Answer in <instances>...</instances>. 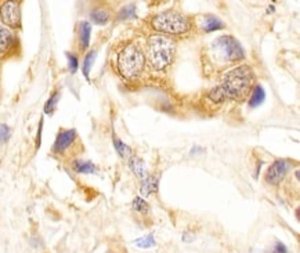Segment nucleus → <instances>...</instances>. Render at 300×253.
I'll list each match as a JSON object with an SVG mask.
<instances>
[{"mask_svg": "<svg viewBox=\"0 0 300 253\" xmlns=\"http://www.w3.org/2000/svg\"><path fill=\"white\" fill-rule=\"evenodd\" d=\"M255 86V74L249 65H236L227 71L222 78V83L209 91V99L215 103H223L226 100L241 101L248 99Z\"/></svg>", "mask_w": 300, "mask_h": 253, "instance_id": "f257e3e1", "label": "nucleus"}, {"mask_svg": "<svg viewBox=\"0 0 300 253\" xmlns=\"http://www.w3.org/2000/svg\"><path fill=\"white\" fill-rule=\"evenodd\" d=\"M145 53L137 42H129L116 55V70L123 79L136 80L145 70Z\"/></svg>", "mask_w": 300, "mask_h": 253, "instance_id": "f03ea898", "label": "nucleus"}, {"mask_svg": "<svg viewBox=\"0 0 300 253\" xmlns=\"http://www.w3.org/2000/svg\"><path fill=\"white\" fill-rule=\"evenodd\" d=\"M176 51L177 46L172 38L155 34L149 36L147 40L145 60L154 71H165L173 64Z\"/></svg>", "mask_w": 300, "mask_h": 253, "instance_id": "7ed1b4c3", "label": "nucleus"}, {"mask_svg": "<svg viewBox=\"0 0 300 253\" xmlns=\"http://www.w3.org/2000/svg\"><path fill=\"white\" fill-rule=\"evenodd\" d=\"M149 25L158 35L180 36L192 29V20L187 14L177 10H165L151 18Z\"/></svg>", "mask_w": 300, "mask_h": 253, "instance_id": "20e7f679", "label": "nucleus"}, {"mask_svg": "<svg viewBox=\"0 0 300 253\" xmlns=\"http://www.w3.org/2000/svg\"><path fill=\"white\" fill-rule=\"evenodd\" d=\"M207 55L213 64L224 67L228 64H235L245 58V51L241 43L230 35L219 36L207 47Z\"/></svg>", "mask_w": 300, "mask_h": 253, "instance_id": "39448f33", "label": "nucleus"}, {"mask_svg": "<svg viewBox=\"0 0 300 253\" xmlns=\"http://www.w3.org/2000/svg\"><path fill=\"white\" fill-rule=\"evenodd\" d=\"M0 18L13 29L21 26V7L18 2H5L0 6Z\"/></svg>", "mask_w": 300, "mask_h": 253, "instance_id": "423d86ee", "label": "nucleus"}, {"mask_svg": "<svg viewBox=\"0 0 300 253\" xmlns=\"http://www.w3.org/2000/svg\"><path fill=\"white\" fill-rule=\"evenodd\" d=\"M289 172V162L286 159H277L266 172V181L271 185H278V184L285 179L286 174Z\"/></svg>", "mask_w": 300, "mask_h": 253, "instance_id": "0eeeda50", "label": "nucleus"}, {"mask_svg": "<svg viewBox=\"0 0 300 253\" xmlns=\"http://www.w3.org/2000/svg\"><path fill=\"white\" fill-rule=\"evenodd\" d=\"M76 140V130L75 129H67L61 130L55 139V143L53 145V151L55 154H65Z\"/></svg>", "mask_w": 300, "mask_h": 253, "instance_id": "6e6552de", "label": "nucleus"}, {"mask_svg": "<svg viewBox=\"0 0 300 253\" xmlns=\"http://www.w3.org/2000/svg\"><path fill=\"white\" fill-rule=\"evenodd\" d=\"M198 26L202 32H216V30H222L226 28V25L220 18L212 14L202 15L198 20Z\"/></svg>", "mask_w": 300, "mask_h": 253, "instance_id": "1a4fd4ad", "label": "nucleus"}, {"mask_svg": "<svg viewBox=\"0 0 300 253\" xmlns=\"http://www.w3.org/2000/svg\"><path fill=\"white\" fill-rule=\"evenodd\" d=\"M129 168L133 172L134 176H137L138 179L144 180L148 176V169L147 165L143 159L137 156V155H132L129 158Z\"/></svg>", "mask_w": 300, "mask_h": 253, "instance_id": "9d476101", "label": "nucleus"}, {"mask_svg": "<svg viewBox=\"0 0 300 253\" xmlns=\"http://www.w3.org/2000/svg\"><path fill=\"white\" fill-rule=\"evenodd\" d=\"M79 46H80V50L84 51V50L89 49L90 46V38H92V25L87 21H82L79 24Z\"/></svg>", "mask_w": 300, "mask_h": 253, "instance_id": "9b49d317", "label": "nucleus"}, {"mask_svg": "<svg viewBox=\"0 0 300 253\" xmlns=\"http://www.w3.org/2000/svg\"><path fill=\"white\" fill-rule=\"evenodd\" d=\"M112 18L111 10L107 7H96L90 11V20L93 21L96 25H105L108 24Z\"/></svg>", "mask_w": 300, "mask_h": 253, "instance_id": "f8f14e48", "label": "nucleus"}, {"mask_svg": "<svg viewBox=\"0 0 300 253\" xmlns=\"http://www.w3.org/2000/svg\"><path fill=\"white\" fill-rule=\"evenodd\" d=\"M13 43H14V35L11 34L10 29L0 25V55L6 54L13 47Z\"/></svg>", "mask_w": 300, "mask_h": 253, "instance_id": "ddd939ff", "label": "nucleus"}, {"mask_svg": "<svg viewBox=\"0 0 300 253\" xmlns=\"http://www.w3.org/2000/svg\"><path fill=\"white\" fill-rule=\"evenodd\" d=\"M264 100H266V91L263 89V86H260V84L253 86L251 94H249V101H248L249 107H251V108L260 107V105L264 103Z\"/></svg>", "mask_w": 300, "mask_h": 253, "instance_id": "4468645a", "label": "nucleus"}, {"mask_svg": "<svg viewBox=\"0 0 300 253\" xmlns=\"http://www.w3.org/2000/svg\"><path fill=\"white\" fill-rule=\"evenodd\" d=\"M158 184H159V176L158 174H153V176L148 174L141 183V194L145 197L153 195L158 191Z\"/></svg>", "mask_w": 300, "mask_h": 253, "instance_id": "2eb2a0df", "label": "nucleus"}, {"mask_svg": "<svg viewBox=\"0 0 300 253\" xmlns=\"http://www.w3.org/2000/svg\"><path fill=\"white\" fill-rule=\"evenodd\" d=\"M72 169L79 174H93L97 172V168H96L92 162L82 161V159H76V161H74V162H72Z\"/></svg>", "mask_w": 300, "mask_h": 253, "instance_id": "dca6fc26", "label": "nucleus"}, {"mask_svg": "<svg viewBox=\"0 0 300 253\" xmlns=\"http://www.w3.org/2000/svg\"><path fill=\"white\" fill-rule=\"evenodd\" d=\"M96 58H97V51H96V50L89 51V53L86 54V57H84L83 65H82V72H83V76L86 79H89L90 78V71L93 68Z\"/></svg>", "mask_w": 300, "mask_h": 253, "instance_id": "f3484780", "label": "nucleus"}, {"mask_svg": "<svg viewBox=\"0 0 300 253\" xmlns=\"http://www.w3.org/2000/svg\"><path fill=\"white\" fill-rule=\"evenodd\" d=\"M112 140H113V147H115V149H116V152H118L121 158L129 159L130 156H132V148H130L129 145L125 144L122 140L118 139V137H115V136H113Z\"/></svg>", "mask_w": 300, "mask_h": 253, "instance_id": "a211bd4d", "label": "nucleus"}, {"mask_svg": "<svg viewBox=\"0 0 300 253\" xmlns=\"http://www.w3.org/2000/svg\"><path fill=\"white\" fill-rule=\"evenodd\" d=\"M137 18V13H136V6L128 5L122 7L119 10V20L126 21V20H136Z\"/></svg>", "mask_w": 300, "mask_h": 253, "instance_id": "6ab92c4d", "label": "nucleus"}, {"mask_svg": "<svg viewBox=\"0 0 300 253\" xmlns=\"http://www.w3.org/2000/svg\"><path fill=\"white\" fill-rule=\"evenodd\" d=\"M155 238H154V234H148V235H144L141 238H138L134 241V245L138 246V248L143 249H149L155 246Z\"/></svg>", "mask_w": 300, "mask_h": 253, "instance_id": "aec40b11", "label": "nucleus"}, {"mask_svg": "<svg viewBox=\"0 0 300 253\" xmlns=\"http://www.w3.org/2000/svg\"><path fill=\"white\" fill-rule=\"evenodd\" d=\"M59 96H61V93H59V91H54V93L51 94V97H50V99L47 100V103L45 104V112H46V114L51 115L53 112H54L55 108H57V104H58Z\"/></svg>", "mask_w": 300, "mask_h": 253, "instance_id": "412c9836", "label": "nucleus"}, {"mask_svg": "<svg viewBox=\"0 0 300 253\" xmlns=\"http://www.w3.org/2000/svg\"><path fill=\"white\" fill-rule=\"evenodd\" d=\"M132 206H133V209L136 210V212H138V213H148V210H149V205H148V202L145 201L144 198H141V197H136V198L133 199V204H132Z\"/></svg>", "mask_w": 300, "mask_h": 253, "instance_id": "4be33fe9", "label": "nucleus"}, {"mask_svg": "<svg viewBox=\"0 0 300 253\" xmlns=\"http://www.w3.org/2000/svg\"><path fill=\"white\" fill-rule=\"evenodd\" d=\"M67 60H68L69 72H71V74H75V72L78 71V67H79L78 57H76L75 54H72V53H67Z\"/></svg>", "mask_w": 300, "mask_h": 253, "instance_id": "5701e85b", "label": "nucleus"}, {"mask_svg": "<svg viewBox=\"0 0 300 253\" xmlns=\"http://www.w3.org/2000/svg\"><path fill=\"white\" fill-rule=\"evenodd\" d=\"M11 136V129L6 123H0V143H7Z\"/></svg>", "mask_w": 300, "mask_h": 253, "instance_id": "b1692460", "label": "nucleus"}, {"mask_svg": "<svg viewBox=\"0 0 300 253\" xmlns=\"http://www.w3.org/2000/svg\"><path fill=\"white\" fill-rule=\"evenodd\" d=\"M273 253H288V249L282 242H276L274 245V249H273Z\"/></svg>", "mask_w": 300, "mask_h": 253, "instance_id": "393cba45", "label": "nucleus"}, {"mask_svg": "<svg viewBox=\"0 0 300 253\" xmlns=\"http://www.w3.org/2000/svg\"><path fill=\"white\" fill-rule=\"evenodd\" d=\"M194 152H203V149L199 148V147H194V148L191 149V154H194Z\"/></svg>", "mask_w": 300, "mask_h": 253, "instance_id": "a878e982", "label": "nucleus"}]
</instances>
